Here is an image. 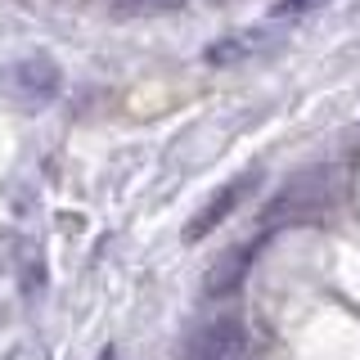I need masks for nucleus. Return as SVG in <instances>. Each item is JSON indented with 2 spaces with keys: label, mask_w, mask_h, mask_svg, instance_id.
<instances>
[{
  "label": "nucleus",
  "mask_w": 360,
  "mask_h": 360,
  "mask_svg": "<svg viewBox=\"0 0 360 360\" xmlns=\"http://www.w3.org/2000/svg\"><path fill=\"white\" fill-rule=\"evenodd\" d=\"M9 90L22 99V104H45V99L59 95L63 86V68L54 59H45V54H27V59H18L14 68H9Z\"/></svg>",
  "instance_id": "f257e3e1"
},
{
  "label": "nucleus",
  "mask_w": 360,
  "mask_h": 360,
  "mask_svg": "<svg viewBox=\"0 0 360 360\" xmlns=\"http://www.w3.org/2000/svg\"><path fill=\"white\" fill-rule=\"evenodd\" d=\"M252 50H257V37L252 32H239V37H225L217 45H207V63H239Z\"/></svg>",
  "instance_id": "f03ea898"
},
{
  "label": "nucleus",
  "mask_w": 360,
  "mask_h": 360,
  "mask_svg": "<svg viewBox=\"0 0 360 360\" xmlns=\"http://www.w3.org/2000/svg\"><path fill=\"white\" fill-rule=\"evenodd\" d=\"M324 5V0H279L275 9H270V18H292V14H307V9Z\"/></svg>",
  "instance_id": "7ed1b4c3"
}]
</instances>
